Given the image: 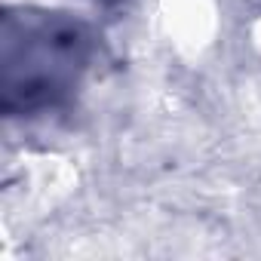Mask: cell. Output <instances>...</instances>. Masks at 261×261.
<instances>
[{
    "instance_id": "cell-1",
    "label": "cell",
    "mask_w": 261,
    "mask_h": 261,
    "mask_svg": "<svg viewBox=\"0 0 261 261\" xmlns=\"http://www.w3.org/2000/svg\"><path fill=\"white\" fill-rule=\"evenodd\" d=\"M89 53V34L77 19L22 10L4 19V105H56L77 86Z\"/></svg>"
}]
</instances>
